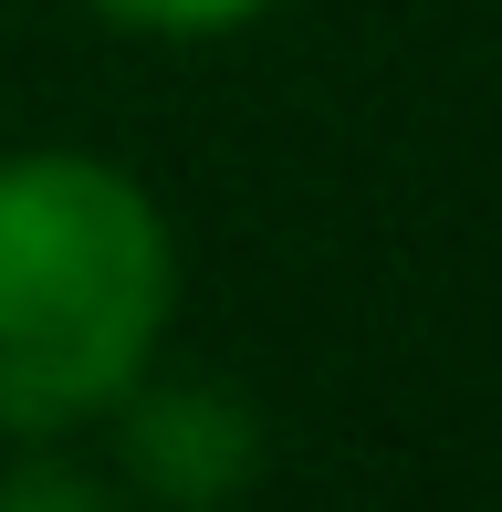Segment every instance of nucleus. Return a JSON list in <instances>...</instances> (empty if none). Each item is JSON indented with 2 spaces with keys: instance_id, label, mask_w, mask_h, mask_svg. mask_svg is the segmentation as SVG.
Segmentation results:
<instances>
[{
  "instance_id": "2",
  "label": "nucleus",
  "mask_w": 502,
  "mask_h": 512,
  "mask_svg": "<svg viewBox=\"0 0 502 512\" xmlns=\"http://www.w3.org/2000/svg\"><path fill=\"white\" fill-rule=\"evenodd\" d=\"M126 460H136V481H147L157 502L220 512L262 471V429H251V408L231 387H168V398H147L126 418Z\"/></svg>"
},
{
  "instance_id": "3",
  "label": "nucleus",
  "mask_w": 502,
  "mask_h": 512,
  "mask_svg": "<svg viewBox=\"0 0 502 512\" xmlns=\"http://www.w3.org/2000/svg\"><path fill=\"white\" fill-rule=\"evenodd\" d=\"M105 21H126V32H231L251 21L262 0H95Z\"/></svg>"
},
{
  "instance_id": "4",
  "label": "nucleus",
  "mask_w": 502,
  "mask_h": 512,
  "mask_svg": "<svg viewBox=\"0 0 502 512\" xmlns=\"http://www.w3.org/2000/svg\"><path fill=\"white\" fill-rule=\"evenodd\" d=\"M0 512H116L84 471H11L0 481Z\"/></svg>"
},
{
  "instance_id": "1",
  "label": "nucleus",
  "mask_w": 502,
  "mask_h": 512,
  "mask_svg": "<svg viewBox=\"0 0 502 512\" xmlns=\"http://www.w3.org/2000/svg\"><path fill=\"white\" fill-rule=\"evenodd\" d=\"M168 324V230L105 157H0V429L126 398Z\"/></svg>"
}]
</instances>
